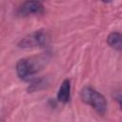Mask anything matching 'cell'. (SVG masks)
I'll return each instance as SVG.
<instances>
[{"instance_id":"cell-1","label":"cell","mask_w":122,"mask_h":122,"mask_svg":"<svg viewBox=\"0 0 122 122\" xmlns=\"http://www.w3.org/2000/svg\"><path fill=\"white\" fill-rule=\"evenodd\" d=\"M45 61V57H29L19 59L16 63V73L19 78L29 81L32 79L33 75L41 70Z\"/></svg>"},{"instance_id":"cell-2","label":"cell","mask_w":122,"mask_h":122,"mask_svg":"<svg viewBox=\"0 0 122 122\" xmlns=\"http://www.w3.org/2000/svg\"><path fill=\"white\" fill-rule=\"evenodd\" d=\"M82 101L92 107L98 113L104 114L107 111V101L103 94L92 87H84L80 92Z\"/></svg>"},{"instance_id":"cell-3","label":"cell","mask_w":122,"mask_h":122,"mask_svg":"<svg viewBox=\"0 0 122 122\" xmlns=\"http://www.w3.org/2000/svg\"><path fill=\"white\" fill-rule=\"evenodd\" d=\"M50 40V35L45 30H37L25 37H23L19 43L18 47L21 49H33L45 47Z\"/></svg>"},{"instance_id":"cell-4","label":"cell","mask_w":122,"mask_h":122,"mask_svg":"<svg viewBox=\"0 0 122 122\" xmlns=\"http://www.w3.org/2000/svg\"><path fill=\"white\" fill-rule=\"evenodd\" d=\"M44 7L38 1H27L19 8V13L21 15H30V14H39L43 12Z\"/></svg>"},{"instance_id":"cell-5","label":"cell","mask_w":122,"mask_h":122,"mask_svg":"<svg viewBox=\"0 0 122 122\" xmlns=\"http://www.w3.org/2000/svg\"><path fill=\"white\" fill-rule=\"evenodd\" d=\"M71 98V82L69 79H65L57 92V99L62 103H67Z\"/></svg>"},{"instance_id":"cell-6","label":"cell","mask_w":122,"mask_h":122,"mask_svg":"<svg viewBox=\"0 0 122 122\" xmlns=\"http://www.w3.org/2000/svg\"><path fill=\"white\" fill-rule=\"evenodd\" d=\"M107 43L112 49L122 52V33L117 31L111 32L107 37Z\"/></svg>"},{"instance_id":"cell-7","label":"cell","mask_w":122,"mask_h":122,"mask_svg":"<svg viewBox=\"0 0 122 122\" xmlns=\"http://www.w3.org/2000/svg\"><path fill=\"white\" fill-rule=\"evenodd\" d=\"M117 100H118V104H119V106H120V109L122 110V95H120Z\"/></svg>"},{"instance_id":"cell-8","label":"cell","mask_w":122,"mask_h":122,"mask_svg":"<svg viewBox=\"0 0 122 122\" xmlns=\"http://www.w3.org/2000/svg\"><path fill=\"white\" fill-rule=\"evenodd\" d=\"M102 1H103V2H111L112 0H102Z\"/></svg>"}]
</instances>
